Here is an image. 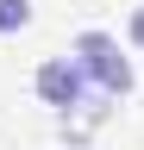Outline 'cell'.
<instances>
[{
    "label": "cell",
    "mask_w": 144,
    "mask_h": 150,
    "mask_svg": "<svg viewBox=\"0 0 144 150\" xmlns=\"http://www.w3.org/2000/svg\"><path fill=\"white\" fill-rule=\"evenodd\" d=\"M69 63L82 69V81L100 88V100H125V94H132V81H138L132 56L119 50L113 31H82L75 44H69Z\"/></svg>",
    "instance_id": "6da1fadb"
},
{
    "label": "cell",
    "mask_w": 144,
    "mask_h": 150,
    "mask_svg": "<svg viewBox=\"0 0 144 150\" xmlns=\"http://www.w3.org/2000/svg\"><path fill=\"white\" fill-rule=\"evenodd\" d=\"M31 88H38V100H44L50 112H75V106H82V94H88L82 69L69 63V56H44L38 75H31Z\"/></svg>",
    "instance_id": "7a4b0ae2"
},
{
    "label": "cell",
    "mask_w": 144,
    "mask_h": 150,
    "mask_svg": "<svg viewBox=\"0 0 144 150\" xmlns=\"http://www.w3.org/2000/svg\"><path fill=\"white\" fill-rule=\"evenodd\" d=\"M31 25V0H0V38Z\"/></svg>",
    "instance_id": "3957f363"
},
{
    "label": "cell",
    "mask_w": 144,
    "mask_h": 150,
    "mask_svg": "<svg viewBox=\"0 0 144 150\" xmlns=\"http://www.w3.org/2000/svg\"><path fill=\"white\" fill-rule=\"evenodd\" d=\"M125 38H132V44L144 50V6H132V25H125Z\"/></svg>",
    "instance_id": "277c9868"
}]
</instances>
